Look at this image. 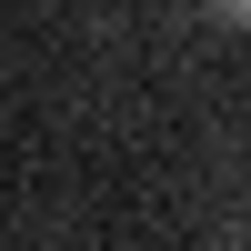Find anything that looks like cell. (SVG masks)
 Wrapping results in <instances>:
<instances>
[{"instance_id": "6da1fadb", "label": "cell", "mask_w": 251, "mask_h": 251, "mask_svg": "<svg viewBox=\"0 0 251 251\" xmlns=\"http://www.w3.org/2000/svg\"><path fill=\"white\" fill-rule=\"evenodd\" d=\"M211 10H221V20H231V30H251V0H211Z\"/></svg>"}]
</instances>
